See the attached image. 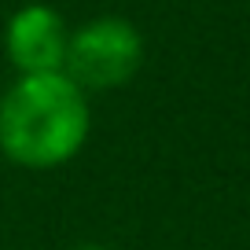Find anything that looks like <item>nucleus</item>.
<instances>
[{
    "label": "nucleus",
    "instance_id": "1",
    "mask_svg": "<svg viewBox=\"0 0 250 250\" xmlns=\"http://www.w3.org/2000/svg\"><path fill=\"white\" fill-rule=\"evenodd\" d=\"M92 133L88 96L66 74L15 78L0 96V155L30 173L74 162Z\"/></svg>",
    "mask_w": 250,
    "mask_h": 250
},
{
    "label": "nucleus",
    "instance_id": "2",
    "mask_svg": "<svg viewBox=\"0 0 250 250\" xmlns=\"http://www.w3.org/2000/svg\"><path fill=\"white\" fill-rule=\"evenodd\" d=\"M140 66H144L140 30L129 19L100 15L70 33L62 74L88 96V92H110V88L129 85Z\"/></svg>",
    "mask_w": 250,
    "mask_h": 250
},
{
    "label": "nucleus",
    "instance_id": "3",
    "mask_svg": "<svg viewBox=\"0 0 250 250\" xmlns=\"http://www.w3.org/2000/svg\"><path fill=\"white\" fill-rule=\"evenodd\" d=\"M66 44H70V30L62 15L48 4H26L4 26V52H8V62L19 70V78L62 74Z\"/></svg>",
    "mask_w": 250,
    "mask_h": 250
},
{
    "label": "nucleus",
    "instance_id": "4",
    "mask_svg": "<svg viewBox=\"0 0 250 250\" xmlns=\"http://www.w3.org/2000/svg\"><path fill=\"white\" fill-rule=\"evenodd\" d=\"M70 250H110V247H103V243H78V247H70Z\"/></svg>",
    "mask_w": 250,
    "mask_h": 250
}]
</instances>
